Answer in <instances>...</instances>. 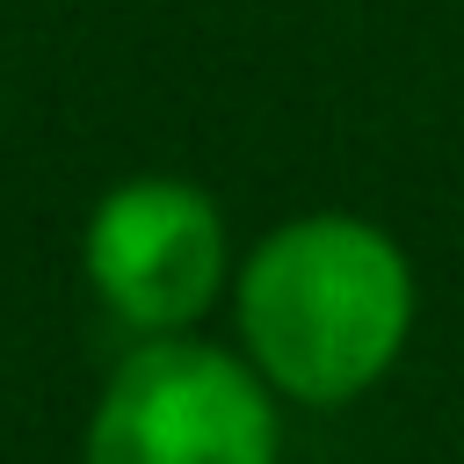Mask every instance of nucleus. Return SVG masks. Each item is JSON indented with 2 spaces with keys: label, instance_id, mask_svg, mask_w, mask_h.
<instances>
[{
  "label": "nucleus",
  "instance_id": "nucleus-1",
  "mask_svg": "<svg viewBox=\"0 0 464 464\" xmlns=\"http://www.w3.org/2000/svg\"><path fill=\"white\" fill-rule=\"evenodd\" d=\"M239 348L268 377V392L304 406L362 399L406 348L413 326V268L392 232L370 218H290L276 225L232 283Z\"/></svg>",
  "mask_w": 464,
  "mask_h": 464
},
{
  "label": "nucleus",
  "instance_id": "nucleus-2",
  "mask_svg": "<svg viewBox=\"0 0 464 464\" xmlns=\"http://www.w3.org/2000/svg\"><path fill=\"white\" fill-rule=\"evenodd\" d=\"M87 464H276L268 377L210 341L152 334L102 384Z\"/></svg>",
  "mask_w": 464,
  "mask_h": 464
},
{
  "label": "nucleus",
  "instance_id": "nucleus-3",
  "mask_svg": "<svg viewBox=\"0 0 464 464\" xmlns=\"http://www.w3.org/2000/svg\"><path fill=\"white\" fill-rule=\"evenodd\" d=\"M80 261L130 334H188L225 283V218L196 181L138 174L94 203Z\"/></svg>",
  "mask_w": 464,
  "mask_h": 464
}]
</instances>
